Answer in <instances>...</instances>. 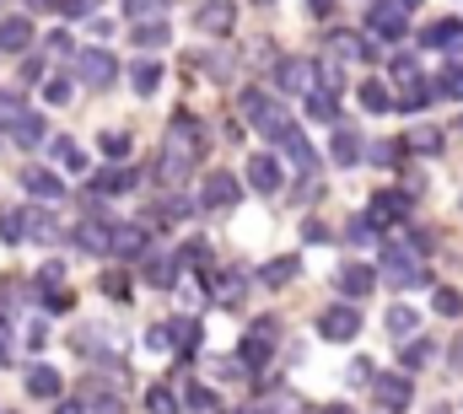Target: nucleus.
<instances>
[{"label": "nucleus", "instance_id": "obj_1", "mask_svg": "<svg viewBox=\"0 0 463 414\" xmlns=\"http://www.w3.org/2000/svg\"><path fill=\"white\" fill-rule=\"evenodd\" d=\"M0 231H5V242H22V237L54 242V237H60V221H54L43 205H22V210H11V215L0 221Z\"/></svg>", "mask_w": 463, "mask_h": 414}, {"label": "nucleus", "instance_id": "obj_2", "mask_svg": "<svg viewBox=\"0 0 463 414\" xmlns=\"http://www.w3.org/2000/svg\"><path fill=\"white\" fill-rule=\"evenodd\" d=\"M383 280H393V286H431V275L420 269V253L404 248V242L383 248Z\"/></svg>", "mask_w": 463, "mask_h": 414}, {"label": "nucleus", "instance_id": "obj_3", "mask_svg": "<svg viewBox=\"0 0 463 414\" xmlns=\"http://www.w3.org/2000/svg\"><path fill=\"white\" fill-rule=\"evenodd\" d=\"M269 361H275V323L259 317V323L248 328V339L237 344V366H242V372H259V366H269Z\"/></svg>", "mask_w": 463, "mask_h": 414}, {"label": "nucleus", "instance_id": "obj_4", "mask_svg": "<svg viewBox=\"0 0 463 414\" xmlns=\"http://www.w3.org/2000/svg\"><path fill=\"white\" fill-rule=\"evenodd\" d=\"M410 399H415V388H410L404 372H383V377H372V404H377L383 414H404L410 409Z\"/></svg>", "mask_w": 463, "mask_h": 414}, {"label": "nucleus", "instance_id": "obj_5", "mask_svg": "<svg viewBox=\"0 0 463 414\" xmlns=\"http://www.w3.org/2000/svg\"><path fill=\"white\" fill-rule=\"evenodd\" d=\"M109 253H114V259H140V253H151L146 221H109Z\"/></svg>", "mask_w": 463, "mask_h": 414}, {"label": "nucleus", "instance_id": "obj_6", "mask_svg": "<svg viewBox=\"0 0 463 414\" xmlns=\"http://www.w3.org/2000/svg\"><path fill=\"white\" fill-rule=\"evenodd\" d=\"M355 334H361V307L340 302V307L318 312V339H329V344H350Z\"/></svg>", "mask_w": 463, "mask_h": 414}, {"label": "nucleus", "instance_id": "obj_7", "mask_svg": "<svg viewBox=\"0 0 463 414\" xmlns=\"http://www.w3.org/2000/svg\"><path fill=\"white\" fill-rule=\"evenodd\" d=\"M76 76H81L92 92H103V87H114L118 60L109 54V49H81V54H76Z\"/></svg>", "mask_w": 463, "mask_h": 414}, {"label": "nucleus", "instance_id": "obj_8", "mask_svg": "<svg viewBox=\"0 0 463 414\" xmlns=\"http://www.w3.org/2000/svg\"><path fill=\"white\" fill-rule=\"evenodd\" d=\"M366 27H372V38H404L410 11H404L399 0H377V5H372V16H366Z\"/></svg>", "mask_w": 463, "mask_h": 414}, {"label": "nucleus", "instance_id": "obj_9", "mask_svg": "<svg viewBox=\"0 0 463 414\" xmlns=\"http://www.w3.org/2000/svg\"><path fill=\"white\" fill-rule=\"evenodd\" d=\"M324 49H329V60H377V49H372V38H361V33H350V27H335V33L324 38Z\"/></svg>", "mask_w": 463, "mask_h": 414}, {"label": "nucleus", "instance_id": "obj_10", "mask_svg": "<svg viewBox=\"0 0 463 414\" xmlns=\"http://www.w3.org/2000/svg\"><path fill=\"white\" fill-rule=\"evenodd\" d=\"M248 183H253L259 194H275V189H286V167H280L269 151H259V156H248Z\"/></svg>", "mask_w": 463, "mask_h": 414}, {"label": "nucleus", "instance_id": "obj_11", "mask_svg": "<svg viewBox=\"0 0 463 414\" xmlns=\"http://www.w3.org/2000/svg\"><path fill=\"white\" fill-rule=\"evenodd\" d=\"M200 140H205V129H200V124H194L189 113H178V118L167 124V151H184V156H200V151H205Z\"/></svg>", "mask_w": 463, "mask_h": 414}, {"label": "nucleus", "instance_id": "obj_12", "mask_svg": "<svg viewBox=\"0 0 463 414\" xmlns=\"http://www.w3.org/2000/svg\"><path fill=\"white\" fill-rule=\"evenodd\" d=\"M33 22L27 16H0V54H22V49H33Z\"/></svg>", "mask_w": 463, "mask_h": 414}, {"label": "nucleus", "instance_id": "obj_13", "mask_svg": "<svg viewBox=\"0 0 463 414\" xmlns=\"http://www.w3.org/2000/svg\"><path fill=\"white\" fill-rule=\"evenodd\" d=\"M404 210H410V194H399V189H383L372 210H366V221L372 226H393V221H404Z\"/></svg>", "mask_w": 463, "mask_h": 414}, {"label": "nucleus", "instance_id": "obj_14", "mask_svg": "<svg viewBox=\"0 0 463 414\" xmlns=\"http://www.w3.org/2000/svg\"><path fill=\"white\" fill-rule=\"evenodd\" d=\"M237 194H242V189H237V178H232V173H211V178H205L200 205H205V210H227V205H237Z\"/></svg>", "mask_w": 463, "mask_h": 414}, {"label": "nucleus", "instance_id": "obj_15", "mask_svg": "<svg viewBox=\"0 0 463 414\" xmlns=\"http://www.w3.org/2000/svg\"><path fill=\"white\" fill-rule=\"evenodd\" d=\"M275 87L280 92H307L313 87V60H280L275 65Z\"/></svg>", "mask_w": 463, "mask_h": 414}, {"label": "nucleus", "instance_id": "obj_16", "mask_svg": "<svg viewBox=\"0 0 463 414\" xmlns=\"http://www.w3.org/2000/svg\"><path fill=\"white\" fill-rule=\"evenodd\" d=\"M335 286H340V296H350V302H361L372 286H377V269H366V264H345L340 275H335Z\"/></svg>", "mask_w": 463, "mask_h": 414}, {"label": "nucleus", "instance_id": "obj_17", "mask_svg": "<svg viewBox=\"0 0 463 414\" xmlns=\"http://www.w3.org/2000/svg\"><path fill=\"white\" fill-rule=\"evenodd\" d=\"M140 178L129 173V167H103V173H92V194L98 200H109V194H129Z\"/></svg>", "mask_w": 463, "mask_h": 414}, {"label": "nucleus", "instance_id": "obj_18", "mask_svg": "<svg viewBox=\"0 0 463 414\" xmlns=\"http://www.w3.org/2000/svg\"><path fill=\"white\" fill-rule=\"evenodd\" d=\"M280 151H286V162H291V167H302V173H313V167H318V156H313V146H307V135H302L297 124L280 135Z\"/></svg>", "mask_w": 463, "mask_h": 414}, {"label": "nucleus", "instance_id": "obj_19", "mask_svg": "<svg viewBox=\"0 0 463 414\" xmlns=\"http://www.w3.org/2000/svg\"><path fill=\"white\" fill-rule=\"evenodd\" d=\"M22 183H27L33 200H43V205H49V200H65V183H60V173H49V167H27Z\"/></svg>", "mask_w": 463, "mask_h": 414}, {"label": "nucleus", "instance_id": "obj_20", "mask_svg": "<svg viewBox=\"0 0 463 414\" xmlns=\"http://www.w3.org/2000/svg\"><path fill=\"white\" fill-rule=\"evenodd\" d=\"M431 92H437V87H426L420 76H404V87H399L393 108H404V113H420V108H431Z\"/></svg>", "mask_w": 463, "mask_h": 414}, {"label": "nucleus", "instance_id": "obj_21", "mask_svg": "<svg viewBox=\"0 0 463 414\" xmlns=\"http://www.w3.org/2000/svg\"><path fill=\"white\" fill-rule=\"evenodd\" d=\"M146 280H151L156 291H173V286H178V259L151 253V259H146Z\"/></svg>", "mask_w": 463, "mask_h": 414}, {"label": "nucleus", "instance_id": "obj_22", "mask_svg": "<svg viewBox=\"0 0 463 414\" xmlns=\"http://www.w3.org/2000/svg\"><path fill=\"white\" fill-rule=\"evenodd\" d=\"M27 393L33 399H60V372L54 366H27Z\"/></svg>", "mask_w": 463, "mask_h": 414}, {"label": "nucleus", "instance_id": "obj_23", "mask_svg": "<svg viewBox=\"0 0 463 414\" xmlns=\"http://www.w3.org/2000/svg\"><path fill=\"white\" fill-rule=\"evenodd\" d=\"M426 43H437V49H448V54H463V22H458V16L437 22V27L426 33Z\"/></svg>", "mask_w": 463, "mask_h": 414}, {"label": "nucleus", "instance_id": "obj_24", "mask_svg": "<svg viewBox=\"0 0 463 414\" xmlns=\"http://www.w3.org/2000/svg\"><path fill=\"white\" fill-rule=\"evenodd\" d=\"M307 118H318V124H340V103H335V92L307 87Z\"/></svg>", "mask_w": 463, "mask_h": 414}, {"label": "nucleus", "instance_id": "obj_25", "mask_svg": "<svg viewBox=\"0 0 463 414\" xmlns=\"http://www.w3.org/2000/svg\"><path fill=\"white\" fill-rule=\"evenodd\" d=\"M11 140H16V146H38V140H43V118H38V113H16V118H11Z\"/></svg>", "mask_w": 463, "mask_h": 414}, {"label": "nucleus", "instance_id": "obj_26", "mask_svg": "<svg viewBox=\"0 0 463 414\" xmlns=\"http://www.w3.org/2000/svg\"><path fill=\"white\" fill-rule=\"evenodd\" d=\"M129 38H135L140 49H162V43L173 38V27H167V22H135V33H129Z\"/></svg>", "mask_w": 463, "mask_h": 414}, {"label": "nucleus", "instance_id": "obj_27", "mask_svg": "<svg viewBox=\"0 0 463 414\" xmlns=\"http://www.w3.org/2000/svg\"><path fill=\"white\" fill-rule=\"evenodd\" d=\"M129 81H135V92L146 98V92H156V87H162V65H156V60H135Z\"/></svg>", "mask_w": 463, "mask_h": 414}, {"label": "nucleus", "instance_id": "obj_28", "mask_svg": "<svg viewBox=\"0 0 463 414\" xmlns=\"http://www.w3.org/2000/svg\"><path fill=\"white\" fill-rule=\"evenodd\" d=\"M415 328H420V312L415 307H393L388 312V334H393V339H415Z\"/></svg>", "mask_w": 463, "mask_h": 414}, {"label": "nucleus", "instance_id": "obj_29", "mask_svg": "<svg viewBox=\"0 0 463 414\" xmlns=\"http://www.w3.org/2000/svg\"><path fill=\"white\" fill-rule=\"evenodd\" d=\"M200 27H205V33H232V5L227 0H211V5L200 11Z\"/></svg>", "mask_w": 463, "mask_h": 414}, {"label": "nucleus", "instance_id": "obj_30", "mask_svg": "<svg viewBox=\"0 0 463 414\" xmlns=\"http://www.w3.org/2000/svg\"><path fill=\"white\" fill-rule=\"evenodd\" d=\"M76 242H81L87 253H109V221H103V226H98V221L76 226Z\"/></svg>", "mask_w": 463, "mask_h": 414}, {"label": "nucleus", "instance_id": "obj_31", "mask_svg": "<svg viewBox=\"0 0 463 414\" xmlns=\"http://www.w3.org/2000/svg\"><path fill=\"white\" fill-rule=\"evenodd\" d=\"M297 269H302V264H297V259L286 253V259H269L259 280H264V286H286V280H297Z\"/></svg>", "mask_w": 463, "mask_h": 414}, {"label": "nucleus", "instance_id": "obj_32", "mask_svg": "<svg viewBox=\"0 0 463 414\" xmlns=\"http://www.w3.org/2000/svg\"><path fill=\"white\" fill-rule=\"evenodd\" d=\"M437 361V344L431 339H410V350H404V372H426Z\"/></svg>", "mask_w": 463, "mask_h": 414}, {"label": "nucleus", "instance_id": "obj_33", "mask_svg": "<svg viewBox=\"0 0 463 414\" xmlns=\"http://www.w3.org/2000/svg\"><path fill=\"white\" fill-rule=\"evenodd\" d=\"M361 108H366V113H388V108H393V92H388L383 81H361Z\"/></svg>", "mask_w": 463, "mask_h": 414}, {"label": "nucleus", "instance_id": "obj_34", "mask_svg": "<svg viewBox=\"0 0 463 414\" xmlns=\"http://www.w3.org/2000/svg\"><path fill=\"white\" fill-rule=\"evenodd\" d=\"M237 108H242V118H253V124H264V113H269V92H259V87H248L242 98H237Z\"/></svg>", "mask_w": 463, "mask_h": 414}, {"label": "nucleus", "instance_id": "obj_35", "mask_svg": "<svg viewBox=\"0 0 463 414\" xmlns=\"http://www.w3.org/2000/svg\"><path fill=\"white\" fill-rule=\"evenodd\" d=\"M49 151H54V162H60V167H71V173H81V167H87V151H81L76 140H54Z\"/></svg>", "mask_w": 463, "mask_h": 414}, {"label": "nucleus", "instance_id": "obj_36", "mask_svg": "<svg viewBox=\"0 0 463 414\" xmlns=\"http://www.w3.org/2000/svg\"><path fill=\"white\" fill-rule=\"evenodd\" d=\"M335 162H340V167H355V162H361V140H355V129H340V135H335Z\"/></svg>", "mask_w": 463, "mask_h": 414}, {"label": "nucleus", "instance_id": "obj_37", "mask_svg": "<svg viewBox=\"0 0 463 414\" xmlns=\"http://www.w3.org/2000/svg\"><path fill=\"white\" fill-rule=\"evenodd\" d=\"M399 146H410V151H420V156H437V151H442V135L426 124V129H415V135H410V140H399Z\"/></svg>", "mask_w": 463, "mask_h": 414}, {"label": "nucleus", "instance_id": "obj_38", "mask_svg": "<svg viewBox=\"0 0 463 414\" xmlns=\"http://www.w3.org/2000/svg\"><path fill=\"white\" fill-rule=\"evenodd\" d=\"M184 404H189V414H216V393L194 382V388H184Z\"/></svg>", "mask_w": 463, "mask_h": 414}, {"label": "nucleus", "instance_id": "obj_39", "mask_svg": "<svg viewBox=\"0 0 463 414\" xmlns=\"http://www.w3.org/2000/svg\"><path fill=\"white\" fill-rule=\"evenodd\" d=\"M146 409H151V414H178V399H173V388H162V382H156V388L146 393Z\"/></svg>", "mask_w": 463, "mask_h": 414}, {"label": "nucleus", "instance_id": "obj_40", "mask_svg": "<svg viewBox=\"0 0 463 414\" xmlns=\"http://www.w3.org/2000/svg\"><path fill=\"white\" fill-rule=\"evenodd\" d=\"M345 237H350V242H355V248H372V242H377V226H372L366 215H355V221H350V226H345Z\"/></svg>", "mask_w": 463, "mask_h": 414}, {"label": "nucleus", "instance_id": "obj_41", "mask_svg": "<svg viewBox=\"0 0 463 414\" xmlns=\"http://www.w3.org/2000/svg\"><path fill=\"white\" fill-rule=\"evenodd\" d=\"M431 302H437L442 317H458V312H463V296L453 291V286H437V296H431Z\"/></svg>", "mask_w": 463, "mask_h": 414}, {"label": "nucleus", "instance_id": "obj_42", "mask_svg": "<svg viewBox=\"0 0 463 414\" xmlns=\"http://www.w3.org/2000/svg\"><path fill=\"white\" fill-rule=\"evenodd\" d=\"M43 49H49L54 60H71V54H76V43H71V33H60V27H54V33L43 38Z\"/></svg>", "mask_w": 463, "mask_h": 414}, {"label": "nucleus", "instance_id": "obj_43", "mask_svg": "<svg viewBox=\"0 0 463 414\" xmlns=\"http://www.w3.org/2000/svg\"><path fill=\"white\" fill-rule=\"evenodd\" d=\"M437 92H442V98H463V65H448V71H442Z\"/></svg>", "mask_w": 463, "mask_h": 414}, {"label": "nucleus", "instance_id": "obj_44", "mask_svg": "<svg viewBox=\"0 0 463 414\" xmlns=\"http://www.w3.org/2000/svg\"><path fill=\"white\" fill-rule=\"evenodd\" d=\"M129 5V16H140V22H162V5L167 0H124Z\"/></svg>", "mask_w": 463, "mask_h": 414}, {"label": "nucleus", "instance_id": "obj_45", "mask_svg": "<svg viewBox=\"0 0 463 414\" xmlns=\"http://www.w3.org/2000/svg\"><path fill=\"white\" fill-rule=\"evenodd\" d=\"M146 344L151 350H173L178 339H173V323H156V328H146Z\"/></svg>", "mask_w": 463, "mask_h": 414}, {"label": "nucleus", "instance_id": "obj_46", "mask_svg": "<svg viewBox=\"0 0 463 414\" xmlns=\"http://www.w3.org/2000/svg\"><path fill=\"white\" fill-rule=\"evenodd\" d=\"M16 113H27L22 98H16V92H0V129H11V118H16Z\"/></svg>", "mask_w": 463, "mask_h": 414}, {"label": "nucleus", "instance_id": "obj_47", "mask_svg": "<svg viewBox=\"0 0 463 414\" xmlns=\"http://www.w3.org/2000/svg\"><path fill=\"white\" fill-rule=\"evenodd\" d=\"M103 156L109 162H124L129 156V135H103Z\"/></svg>", "mask_w": 463, "mask_h": 414}, {"label": "nucleus", "instance_id": "obj_48", "mask_svg": "<svg viewBox=\"0 0 463 414\" xmlns=\"http://www.w3.org/2000/svg\"><path fill=\"white\" fill-rule=\"evenodd\" d=\"M393 146H399V140H372V151H366V156H372L377 167H388V162H399V151H393Z\"/></svg>", "mask_w": 463, "mask_h": 414}, {"label": "nucleus", "instance_id": "obj_49", "mask_svg": "<svg viewBox=\"0 0 463 414\" xmlns=\"http://www.w3.org/2000/svg\"><path fill=\"white\" fill-rule=\"evenodd\" d=\"M43 98H49V103H65V98H71V81H65V76H49V81H43Z\"/></svg>", "mask_w": 463, "mask_h": 414}, {"label": "nucleus", "instance_id": "obj_50", "mask_svg": "<svg viewBox=\"0 0 463 414\" xmlns=\"http://www.w3.org/2000/svg\"><path fill=\"white\" fill-rule=\"evenodd\" d=\"M92 414H124V404L114 393H92Z\"/></svg>", "mask_w": 463, "mask_h": 414}, {"label": "nucleus", "instance_id": "obj_51", "mask_svg": "<svg viewBox=\"0 0 463 414\" xmlns=\"http://www.w3.org/2000/svg\"><path fill=\"white\" fill-rule=\"evenodd\" d=\"M103 291H109V296H118V302H124V296H129V280H124V275H103Z\"/></svg>", "mask_w": 463, "mask_h": 414}, {"label": "nucleus", "instance_id": "obj_52", "mask_svg": "<svg viewBox=\"0 0 463 414\" xmlns=\"http://www.w3.org/2000/svg\"><path fill=\"white\" fill-rule=\"evenodd\" d=\"M393 76H399V81L415 76V54H393Z\"/></svg>", "mask_w": 463, "mask_h": 414}, {"label": "nucleus", "instance_id": "obj_53", "mask_svg": "<svg viewBox=\"0 0 463 414\" xmlns=\"http://www.w3.org/2000/svg\"><path fill=\"white\" fill-rule=\"evenodd\" d=\"M302 237H307V242H329V226H324V221H307Z\"/></svg>", "mask_w": 463, "mask_h": 414}, {"label": "nucleus", "instance_id": "obj_54", "mask_svg": "<svg viewBox=\"0 0 463 414\" xmlns=\"http://www.w3.org/2000/svg\"><path fill=\"white\" fill-rule=\"evenodd\" d=\"M65 16H92V0H60Z\"/></svg>", "mask_w": 463, "mask_h": 414}, {"label": "nucleus", "instance_id": "obj_55", "mask_svg": "<svg viewBox=\"0 0 463 414\" xmlns=\"http://www.w3.org/2000/svg\"><path fill=\"white\" fill-rule=\"evenodd\" d=\"M232 414H280V404H275V399H264V404H242V409H232Z\"/></svg>", "mask_w": 463, "mask_h": 414}, {"label": "nucleus", "instance_id": "obj_56", "mask_svg": "<svg viewBox=\"0 0 463 414\" xmlns=\"http://www.w3.org/2000/svg\"><path fill=\"white\" fill-rule=\"evenodd\" d=\"M5 350H11V334H5V323H0V361H5Z\"/></svg>", "mask_w": 463, "mask_h": 414}, {"label": "nucleus", "instance_id": "obj_57", "mask_svg": "<svg viewBox=\"0 0 463 414\" xmlns=\"http://www.w3.org/2000/svg\"><path fill=\"white\" fill-rule=\"evenodd\" d=\"M54 414H87V409H81V404H60Z\"/></svg>", "mask_w": 463, "mask_h": 414}, {"label": "nucleus", "instance_id": "obj_58", "mask_svg": "<svg viewBox=\"0 0 463 414\" xmlns=\"http://www.w3.org/2000/svg\"><path fill=\"white\" fill-rule=\"evenodd\" d=\"M307 5H313V11H318V16H324V11H329V0H307Z\"/></svg>", "mask_w": 463, "mask_h": 414}, {"label": "nucleus", "instance_id": "obj_59", "mask_svg": "<svg viewBox=\"0 0 463 414\" xmlns=\"http://www.w3.org/2000/svg\"><path fill=\"white\" fill-rule=\"evenodd\" d=\"M324 414H350V409H345V404H329V409H324Z\"/></svg>", "mask_w": 463, "mask_h": 414}, {"label": "nucleus", "instance_id": "obj_60", "mask_svg": "<svg viewBox=\"0 0 463 414\" xmlns=\"http://www.w3.org/2000/svg\"><path fill=\"white\" fill-rule=\"evenodd\" d=\"M33 5H60V0H33Z\"/></svg>", "mask_w": 463, "mask_h": 414}, {"label": "nucleus", "instance_id": "obj_61", "mask_svg": "<svg viewBox=\"0 0 463 414\" xmlns=\"http://www.w3.org/2000/svg\"><path fill=\"white\" fill-rule=\"evenodd\" d=\"M399 5H404V11H410V5H420V0H399Z\"/></svg>", "mask_w": 463, "mask_h": 414}, {"label": "nucleus", "instance_id": "obj_62", "mask_svg": "<svg viewBox=\"0 0 463 414\" xmlns=\"http://www.w3.org/2000/svg\"><path fill=\"white\" fill-rule=\"evenodd\" d=\"M259 5H269V0H259Z\"/></svg>", "mask_w": 463, "mask_h": 414}, {"label": "nucleus", "instance_id": "obj_63", "mask_svg": "<svg viewBox=\"0 0 463 414\" xmlns=\"http://www.w3.org/2000/svg\"><path fill=\"white\" fill-rule=\"evenodd\" d=\"M0 5H5V0H0Z\"/></svg>", "mask_w": 463, "mask_h": 414}]
</instances>
